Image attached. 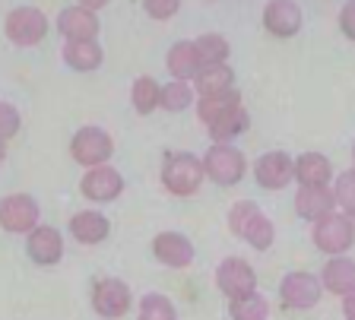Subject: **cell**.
I'll use <instances>...</instances> for the list:
<instances>
[{"label":"cell","instance_id":"1","mask_svg":"<svg viewBox=\"0 0 355 320\" xmlns=\"http://www.w3.org/2000/svg\"><path fill=\"white\" fill-rule=\"evenodd\" d=\"M207 172H203V159L193 152H171L162 162V184L175 197H191L200 190Z\"/></svg>","mask_w":355,"mask_h":320},{"label":"cell","instance_id":"2","mask_svg":"<svg viewBox=\"0 0 355 320\" xmlns=\"http://www.w3.org/2000/svg\"><path fill=\"white\" fill-rule=\"evenodd\" d=\"M314 245L324 254H346L355 245V219L349 213H327V216L314 219V231H311Z\"/></svg>","mask_w":355,"mask_h":320},{"label":"cell","instance_id":"3","mask_svg":"<svg viewBox=\"0 0 355 320\" xmlns=\"http://www.w3.org/2000/svg\"><path fill=\"white\" fill-rule=\"evenodd\" d=\"M203 172L219 187H232L244 178L248 162H244L241 149L229 146V143H213V146L207 149V156H203Z\"/></svg>","mask_w":355,"mask_h":320},{"label":"cell","instance_id":"4","mask_svg":"<svg viewBox=\"0 0 355 320\" xmlns=\"http://www.w3.org/2000/svg\"><path fill=\"white\" fill-rule=\"evenodd\" d=\"M3 35L19 48H32L48 35V19L38 7H16L3 19Z\"/></svg>","mask_w":355,"mask_h":320},{"label":"cell","instance_id":"5","mask_svg":"<svg viewBox=\"0 0 355 320\" xmlns=\"http://www.w3.org/2000/svg\"><path fill=\"white\" fill-rule=\"evenodd\" d=\"M114 152V143L105 134L102 127H80L70 140V156L83 165V168H92V165H105Z\"/></svg>","mask_w":355,"mask_h":320},{"label":"cell","instance_id":"6","mask_svg":"<svg viewBox=\"0 0 355 320\" xmlns=\"http://www.w3.org/2000/svg\"><path fill=\"white\" fill-rule=\"evenodd\" d=\"M38 203L29 194H10L0 200V225L13 235H29L38 225Z\"/></svg>","mask_w":355,"mask_h":320},{"label":"cell","instance_id":"7","mask_svg":"<svg viewBox=\"0 0 355 320\" xmlns=\"http://www.w3.org/2000/svg\"><path fill=\"white\" fill-rule=\"evenodd\" d=\"M80 190H83V197H89V200L111 203V200H118V197L124 194V178H121V172L118 168H111L108 162L92 165V168L83 175Z\"/></svg>","mask_w":355,"mask_h":320},{"label":"cell","instance_id":"8","mask_svg":"<svg viewBox=\"0 0 355 320\" xmlns=\"http://www.w3.org/2000/svg\"><path fill=\"white\" fill-rule=\"evenodd\" d=\"M320 292H324V285H320L318 276H311V273H288L279 283L282 305L295 308V311H308V308H314L320 301Z\"/></svg>","mask_w":355,"mask_h":320},{"label":"cell","instance_id":"9","mask_svg":"<svg viewBox=\"0 0 355 320\" xmlns=\"http://www.w3.org/2000/svg\"><path fill=\"white\" fill-rule=\"evenodd\" d=\"M130 301L133 295L127 289V283H121V279H98L96 289H92V308L108 320L124 317L130 311Z\"/></svg>","mask_w":355,"mask_h":320},{"label":"cell","instance_id":"10","mask_svg":"<svg viewBox=\"0 0 355 320\" xmlns=\"http://www.w3.org/2000/svg\"><path fill=\"white\" fill-rule=\"evenodd\" d=\"M216 283H219V289L229 298H235V295H244V292L257 289V273H254V267L248 260H241V257H225V260L219 263V269H216Z\"/></svg>","mask_w":355,"mask_h":320},{"label":"cell","instance_id":"11","mask_svg":"<svg viewBox=\"0 0 355 320\" xmlns=\"http://www.w3.org/2000/svg\"><path fill=\"white\" fill-rule=\"evenodd\" d=\"M254 178L266 190H282V187H288L292 178H295V162L286 152H266L254 165Z\"/></svg>","mask_w":355,"mask_h":320},{"label":"cell","instance_id":"12","mask_svg":"<svg viewBox=\"0 0 355 320\" xmlns=\"http://www.w3.org/2000/svg\"><path fill=\"white\" fill-rule=\"evenodd\" d=\"M263 29L276 38H292L302 29V7L295 0H270L263 10Z\"/></svg>","mask_w":355,"mask_h":320},{"label":"cell","instance_id":"13","mask_svg":"<svg viewBox=\"0 0 355 320\" xmlns=\"http://www.w3.org/2000/svg\"><path fill=\"white\" fill-rule=\"evenodd\" d=\"M153 254H155V260L165 263V267L184 269L193 260V245L181 231H162V235L153 238Z\"/></svg>","mask_w":355,"mask_h":320},{"label":"cell","instance_id":"14","mask_svg":"<svg viewBox=\"0 0 355 320\" xmlns=\"http://www.w3.org/2000/svg\"><path fill=\"white\" fill-rule=\"evenodd\" d=\"M26 251H29V257L38 267H54L64 257V238H60V231L51 229V225H35L29 231Z\"/></svg>","mask_w":355,"mask_h":320},{"label":"cell","instance_id":"15","mask_svg":"<svg viewBox=\"0 0 355 320\" xmlns=\"http://www.w3.org/2000/svg\"><path fill=\"white\" fill-rule=\"evenodd\" d=\"M102 23H98L96 10L89 7H67L58 16V32L67 42H80V38H96Z\"/></svg>","mask_w":355,"mask_h":320},{"label":"cell","instance_id":"16","mask_svg":"<svg viewBox=\"0 0 355 320\" xmlns=\"http://www.w3.org/2000/svg\"><path fill=\"white\" fill-rule=\"evenodd\" d=\"M333 206H336V200H333V190L327 184H302V187H298V194H295V213L302 219L314 222V219L333 213Z\"/></svg>","mask_w":355,"mask_h":320},{"label":"cell","instance_id":"17","mask_svg":"<svg viewBox=\"0 0 355 320\" xmlns=\"http://www.w3.org/2000/svg\"><path fill=\"white\" fill-rule=\"evenodd\" d=\"M105 51L96 38H80V42H67L64 45V64L76 73H92L102 67Z\"/></svg>","mask_w":355,"mask_h":320},{"label":"cell","instance_id":"18","mask_svg":"<svg viewBox=\"0 0 355 320\" xmlns=\"http://www.w3.org/2000/svg\"><path fill=\"white\" fill-rule=\"evenodd\" d=\"M251 127V114L244 112V105H235L229 112H222L216 121H209L207 130L213 136V143H232L235 136H241Z\"/></svg>","mask_w":355,"mask_h":320},{"label":"cell","instance_id":"19","mask_svg":"<svg viewBox=\"0 0 355 320\" xmlns=\"http://www.w3.org/2000/svg\"><path fill=\"white\" fill-rule=\"evenodd\" d=\"M197 96H213V92L235 89V70L222 60V64H200L197 76H193Z\"/></svg>","mask_w":355,"mask_h":320},{"label":"cell","instance_id":"20","mask_svg":"<svg viewBox=\"0 0 355 320\" xmlns=\"http://www.w3.org/2000/svg\"><path fill=\"white\" fill-rule=\"evenodd\" d=\"M111 231V222L102 216V213H76L73 219H70V235H73L80 245H102L105 238H108Z\"/></svg>","mask_w":355,"mask_h":320},{"label":"cell","instance_id":"21","mask_svg":"<svg viewBox=\"0 0 355 320\" xmlns=\"http://www.w3.org/2000/svg\"><path fill=\"white\" fill-rule=\"evenodd\" d=\"M320 285L330 289L333 295H346V292H352L355 289V260H349V257L336 254V257L324 267Z\"/></svg>","mask_w":355,"mask_h":320},{"label":"cell","instance_id":"22","mask_svg":"<svg viewBox=\"0 0 355 320\" xmlns=\"http://www.w3.org/2000/svg\"><path fill=\"white\" fill-rule=\"evenodd\" d=\"M165 64H168V73L175 76V80L191 82L193 76H197V70H200V64H203V60H200L197 45H193V42H175Z\"/></svg>","mask_w":355,"mask_h":320},{"label":"cell","instance_id":"23","mask_svg":"<svg viewBox=\"0 0 355 320\" xmlns=\"http://www.w3.org/2000/svg\"><path fill=\"white\" fill-rule=\"evenodd\" d=\"M333 165L320 152H302L295 159V181L298 184H330Z\"/></svg>","mask_w":355,"mask_h":320},{"label":"cell","instance_id":"24","mask_svg":"<svg viewBox=\"0 0 355 320\" xmlns=\"http://www.w3.org/2000/svg\"><path fill=\"white\" fill-rule=\"evenodd\" d=\"M229 314L232 320H266L270 317V305H266V298L254 292H244V295H235L229 305Z\"/></svg>","mask_w":355,"mask_h":320},{"label":"cell","instance_id":"25","mask_svg":"<svg viewBox=\"0 0 355 320\" xmlns=\"http://www.w3.org/2000/svg\"><path fill=\"white\" fill-rule=\"evenodd\" d=\"M235 105H241V96H238V89L213 92V96H200L197 118L203 121V124H209V121H216L222 112H229V108H235Z\"/></svg>","mask_w":355,"mask_h":320},{"label":"cell","instance_id":"26","mask_svg":"<svg viewBox=\"0 0 355 320\" xmlns=\"http://www.w3.org/2000/svg\"><path fill=\"white\" fill-rule=\"evenodd\" d=\"M159 92H162V86H159L153 76H140V80L133 82V89H130L133 108H137L140 114H153L155 108H159Z\"/></svg>","mask_w":355,"mask_h":320},{"label":"cell","instance_id":"27","mask_svg":"<svg viewBox=\"0 0 355 320\" xmlns=\"http://www.w3.org/2000/svg\"><path fill=\"white\" fill-rule=\"evenodd\" d=\"M191 102H193V89L184 80L168 82L159 92V108H165V112H184V108H191Z\"/></svg>","mask_w":355,"mask_h":320},{"label":"cell","instance_id":"28","mask_svg":"<svg viewBox=\"0 0 355 320\" xmlns=\"http://www.w3.org/2000/svg\"><path fill=\"white\" fill-rule=\"evenodd\" d=\"M241 238L248 241V245H251V247H257V251H266V247L273 245V238H276L273 222H270V219H266L263 213H257V216H254L251 222L244 225Z\"/></svg>","mask_w":355,"mask_h":320},{"label":"cell","instance_id":"29","mask_svg":"<svg viewBox=\"0 0 355 320\" xmlns=\"http://www.w3.org/2000/svg\"><path fill=\"white\" fill-rule=\"evenodd\" d=\"M197 54H200V60L203 64H222V60H229V42L222 35H216V32H207V35H200L197 42Z\"/></svg>","mask_w":355,"mask_h":320},{"label":"cell","instance_id":"30","mask_svg":"<svg viewBox=\"0 0 355 320\" xmlns=\"http://www.w3.org/2000/svg\"><path fill=\"white\" fill-rule=\"evenodd\" d=\"M140 320H178L175 305L162 295H146L140 305Z\"/></svg>","mask_w":355,"mask_h":320},{"label":"cell","instance_id":"31","mask_svg":"<svg viewBox=\"0 0 355 320\" xmlns=\"http://www.w3.org/2000/svg\"><path fill=\"white\" fill-rule=\"evenodd\" d=\"M333 200L343 206V213L355 216V168L352 172H343L333 184Z\"/></svg>","mask_w":355,"mask_h":320},{"label":"cell","instance_id":"32","mask_svg":"<svg viewBox=\"0 0 355 320\" xmlns=\"http://www.w3.org/2000/svg\"><path fill=\"white\" fill-rule=\"evenodd\" d=\"M260 209H257V203H251V200H241V203H235L232 206V213H229V229L235 231L238 238H241V231H244V225L251 222L254 216H257Z\"/></svg>","mask_w":355,"mask_h":320},{"label":"cell","instance_id":"33","mask_svg":"<svg viewBox=\"0 0 355 320\" xmlns=\"http://www.w3.org/2000/svg\"><path fill=\"white\" fill-rule=\"evenodd\" d=\"M19 112H16L13 105H7V102H0V140L7 143L10 136H16L19 134Z\"/></svg>","mask_w":355,"mask_h":320},{"label":"cell","instance_id":"34","mask_svg":"<svg viewBox=\"0 0 355 320\" xmlns=\"http://www.w3.org/2000/svg\"><path fill=\"white\" fill-rule=\"evenodd\" d=\"M143 7L153 19H171L181 10V0H143Z\"/></svg>","mask_w":355,"mask_h":320},{"label":"cell","instance_id":"35","mask_svg":"<svg viewBox=\"0 0 355 320\" xmlns=\"http://www.w3.org/2000/svg\"><path fill=\"white\" fill-rule=\"evenodd\" d=\"M340 29H343V35L355 42V0H349L346 7H343V13H340Z\"/></svg>","mask_w":355,"mask_h":320},{"label":"cell","instance_id":"36","mask_svg":"<svg viewBox=\"0 0 355 320\" xmlns=\"http://www.w3.org/2000/svg\"><path fill=\"white\" fill-rule=\"evenodd\" d=\"M343 314H346V320H355V289L343 295Z\"/></svg>","mask_w":355,"mask_h":320},{"label":"cell","instance_id":"37","mask_svg":"<svg viewBox=\"0 0 355 320\" xmlns=\"http://www.w3.org/2000/svg\"><path fill=\"white\" fill-rule=\"evenodd\" d=\"M80 7H89V10H102V7H108V0H80Z\"/></svg>","mask_w":355,"mask_h":320},{"label":"cell","instance_id":"38","mask_svg":"<svg viewBox=\"0 0 355 320\" xmlns=\"http://www.w3.org/2000/svg\"><path fill=\"white\" fill-rule=\"evenodd\" d=\"M3 159H7V143L0 140V162H3Z\"/></svg>","mask_w":355,"mask_h":320},{"label":"cell","instance_id":"39","mask_svg":"<svg viewBox=\"0 0 355 320\" xmlns=\"http://www.w3.org/2000/svg\"><path fill=\"white\" fill-rule=\"evenodd\" d=\"M352 159H355V146H352Z\"/></svg>","mask_w":355,"mask_h":320},{"label":"cell","instance_id":"40","mask_svg":"<svg viewBox=\"0 0 355 320\" xmlns=\"http://www.w3.org/2000/svg\"><path fill=\"white\" fill-rule=\"evenodd\" d=\"M352 219H355V216H352Z\"/></svg>","mask_w":355,"mask_h":320}]
</instances>
